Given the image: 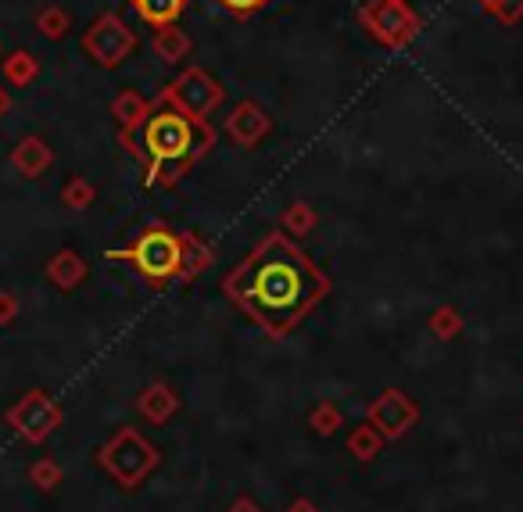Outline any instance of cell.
<instances>
[{
    "label": "cell",
    "instance_id": "1",
    "mask_svg": "<svg viewBox=\"0 0 523 512\" xmlns=\"http://www.w3.org/2000/svg\"><path fill=\"white\" fill-rule=\"evenodd\" d=\"M330 287V276L283 230L258 240V248L223 280L226 298L269 337L298 330Z\"/></svg>",
    "mask_w": 523,
    "mask_h": 512
},
{
    "label": "cell",
    "instance_id": "2",
    "mask_svg": "<svg viewBox=\"0 0 523 512\" xmlns=\"http://www.w3.org/2000/svg\"><path fill=\"white\" fill-rule=\"evenodd\" d=\"M212 147V122L187 119L169 104H158V108H151L144 126L137 129V137L126 144V151L144 162L147 187H176Z\"/></svg>",
    "mask_w": 523,
    "mask_h": 512
},
{
    "label": "cell",
    "instance_id": "3",
    "mask_svg": "<svg viewBox=\"0 0 523 512\" xmlns=\"http://www.w3.org/2000/svg\"><path fill=\"white\" fill-rule=\"evenodd\" d=\"M104 258H112V262H129L151 283H169V280H180L183 237L180 233H172L169 226H147L129 248L108 251Z\"/></svg>",
    "mask_w": 523,
    "mask_h": 512
},
{
    "label": "cell",
    "instance_id": "4",
    "mask_svg": "<svg viewBox=\"0 0 523 512\" xmlns=\"http://www.w3.org/2000/svg\"><path fill=\"white\" fill-rule=\"evenodd\" d=\"M97 462L104 466L108 477H115L126 491H133V487H140V480H144L147 473L158 470L162 452H158L155 444L147 441L140 430L122 427V430H115L112 441L97 452Z\"/></svg>",
    "mask_w": 523,
    "mask_h": 512
},
{
    "label": "cell",
    "instance_id": "5",
    "mask_svg": "<svg viewBox=\"0 0 523 512\" xmlns=\"http://www.w3.org/2000/svg\"><path fill=\"white\" fill-rule=\"evenodd\" d=\"M359 22L387 51H405L423 26L409 0H366L359 8Z\"/></svg>",
    "mask_w": 523,
    "mask_h": 512
},
{
    "label": "cell",
    "instance_id": "6",
    "mask_svg": "<svg viewBox=\"0 0 523 512\" xmlns=\"http://www.w3.org/2000/svg\"><path fill=\"white\" fill-rule=\"evenodd\" d=\"M223 101H226V90L212 72L187 69L183 76H176L165 86L158 104H169V108H176L180 115H187V119L208 122V115L223 108Z\"/></svg>",
    "mask_w": 523,
    "mask_h": 512
},
{
    "label": "cell",
    "instance_id": "7",
    "mask_svg": "<svg viewBox=\"0 0 523 512\" xmlns=\"http://www.w3.org/2000/svg\"><path fill=\"white\" fill-rule=\"evenodd\" d=\"M83 51L101 69H119L122 61L137 51V33L126 26V18L108 11V15L94 18L90 29L83 33Z\"/></svg>",
    "mask_w": 523,
    "mask_h": 512
},
{
    "label": "cell",
    "instance_id": "8",
    "mask_svg": "<svg viewBox=\"0 0 523 512\" xmlns=\"http://www.w3.org/2000/svg\"><path fill=\"white\" fill-rule=\"evenodd\" d=\"M366 419L369 427L380 430L384 441H395V437H405L412 427H416V419H420V405L412 402L409 394L391 387V391L377 394L366 409Z\"/></svg>",
    "mask_w": 523,
    "mask_h": 512
},
{
    "label": "cell",
    "instance_id": "9",
    "mask_svg": "<svg viewBox=\"0 0 523 512\" xmlns=\"http://www.w3.org/2000/svg\"><path fill=\"white\" fill-rule=\"evenodd\" d=\"M8 423L26 437L29 444H40L61 423V409L47 391H29L26 398H18L15 409L8 412Z\"/></svg>",
    "mask_w": 523,
    "mask_h": 512
},
{
    "label": "cell",
    "instance_id": "10",
    "mask_svg": "<svg viewBox=\"0 0 523 512\" xmlns=\"http://www.w3.org/2000/svg\"><path fill=\"white\" fill-rule=\"evenodd\" d=\"M273 133V115L258 101H241L226 115V137L237 147H258Z\"/></svg>",
    "mask_w": 523,
    "mask_h": 512
},
{
    "label": "cell",
    "instance_id": "11",
    "mask_svg": "<svg viewBox=\"0 0 523 512\" xmlns=\"http://www.w3.org/2000/svg\"><path fill=\"white\" fill-rule=\"evenodd\" d=\"M147 115H151V101L140 97L137 90H122V94L115 97L112 101V119H115V126H119V144L122 147L137 137V129L144 126Z\"/></svg>",
    "mask_w": 523,
    "mask_h": 512
},
{
    "label": "cell",
    "instance_id": "12",
    "mask_svg": "<svg viewBox=\"0 0 523 512\" xmlns=\"http://www.w3.org/2000/svg\"><path fill=\"white\" fill-rule=\"evenodd\" d=\"M11 165L26 180H36V176H43L54 165V151L43 137H22L15 144V151H11Z\"/></svg>",
    "mask_w": 523,
    "mask_h": 512
},
{
    "label": "cell",
    "instance_id": "13",
    "mask_svg": "<svg viewBox=\"0 0 523 512\" xmlns=\"http://www.w3.org/2000/svg\"><path fill=\"white\" fill-rule=\"evenodd\" d=\"M137 409L144 419H151V423H169L176 412H180V398H176V391H172L169 384H151L144 394L137 398Z\"/></svg>",
    "mask_w": 523,
    "mask_h": 512
},
{
    "label": "cell",
    "instance_id": "14",
    "mask_svg": "<svg viewBox=\"0 0 523 512\" xmlns=\"http://www.w3.org/2000/svg\"><path fill=\"white\" fill-rule=\"evenodd\" d=\"M47 280H51L58 291H76L79 283L86 280V262L72 248H61L58 255L47 262Z\"/></svg>",
    "mask_w": 523,
    "mask_h": 512
},
{
    "label": "cell",
    "instance_id": "15",
    "mask_svg": "<svg viewBox=\"0 0 523 512\" xmlns=\"http://www.w3.org/2000/svg\"><path fill=\"white\" fill-rule=\"evenodd\" d=\"M151 47H155V54L165 61V65H180V61L194 51V40H190V36L183 33L176 22H169V26H158Z\"/></svg>",
    "mask_w": 523,
    "mask_h": 512
},
{
    "label": "cell",
    "instance_id": "16",
    "mask_svg": "<svg viewBox=\"0 0 523 512\" xmlns=\"http://www.w3.org/2000/svg\"><path fill=\"white\" fill-rule=\"evenodd\" d=\"M212 262V248L198 233H183V265H180V280L190 283L194 276H201Z\"/></svg>",
    "mask_w": 523,
    "mask_h": 512
},
{
    "label": "cell",
    "instance_id": "17",
    "mask_svg": "<svg viewBox=\"0 0 523 512\" xmlns=\"http://www.w3.org/2000/svg\"><path fill=\"white\" fill-rule=\"evenodd\" d=\"M133 11L144 18L147 26H169L187 11V0H133Z\"/></svg>",
    "mask_w": 523,
    "mask_h": 512
},
{
    "label": "cell",
    "instance_id": "18",
    "mask_svg": "<svg viewBox=\"0 0 523 512\" xmlns=\"http://www.w3.org/2000/svg\"><path fill=\"white\" fill-rule=\"evenodd\" d=\"M316 208L309 205V201H294V205H287L280 212V230L287 233V237H309L312 230H316Z\"/></svg>",
    "mask_w": 523,
    "mask_h": 512
},
{
    "label": "cell",
    "instance_id": "19",
    "mask_svg": "<svg viewBox=\"0 0 523 512\" xmlns=\"http://www.w3.org/2000/svg\"><path fill=\"white\" fill-rule=\"evenodd\" d=\"M36 76H40V61L29 51H15L11 58H4V79L11 86H29Z\"/></svg>",
    "mask_w": 523,
    "mask_h": 512
},
{
    "label": "cell",
    "instance_id": "20",
    "mask_svg": "<svg viewBox=\"0 0 523 512\" xmlns=\"http://www.w3.org/2000/svg\"><path fill=\"white\" fill-rule=\"evenodd\" d=\"M380 448H384V437H380V430L369 427V423L366 427H355L352 437H348V452L359 462H373L380 455Z\"/></svg>",
    "mask_w": 523,
    "mask_h": 512
},
{
    "label": "cell",
    "instance_id": "21",
    "mask_svg": "<svg viewBox=\"0 0 523 512\" xmlns=\"http://www.w3.org/2000/svg\"><path fill=\"white\" fill-rule=\"evenodd\" d=\"M36 29H40L47 40H61V36L72 29V15L61 4H47V8L36 15Z\"/></svg>",
    "mask_w": 523,
    "mask_h": 512
},
{
    "label": "cell",
    "instance_id": "22",
    "mask_svg": "<svg viewBox=\"0 0 523 512\" xmlns=\"http://www.w3.org/2000/svg\"><path fill=\"white\" fill-rule=\"evenodd\" d=\"M430 333L441 337V341H452L463 333V316H459V308L455 305H441L434 308V316H430Z\"/></svg>",
    "mask_w": 523,
    "mask_h": 512
},
{
    "label": "cell",
    "instance_id": "23",
    "mask_svg": "<svg viewBox=\"0 0 523 512\" xmlns=\"http://www.w3.org/2000/svg\"><path fill=\"white\" fill-rule=\"evenodd\" d=\"M94 197H97L94 183L83 180V176H72V180L61 187V201H65V208H72V212H83V208H90V205H94Z\"/></svg>",
    "mask_w": 523,
    "mask_h": 512
},
{
    "label": "cell",
    "instance_id": "24",
    "mask_svg": "<svg viewBox=\"0 0 523 512\" xmlns=\"http://www.w3.org/2000/svg\"><path fill=\"white\" fill-rule=\"evenodd\" d=\"M309 427L316 430V434H323V437L337 434V430H341V409L330 405V402L316 405V409L309 412Z\"/></svg>",
    "mask_w": 523,
    "mask_h": 512
},
{
    "label": "cell",
    "instance_id": "25",
    "mask_svg": "<svg viewBox=\"0 0 523 512\" xmlns=\"http://www.w3.org/2000/svg\"><path fill=\"white\" fill-rule=\"evenodd\" d=\"M491 18H498L502 26H516L523 18V0H477Z\"/></svg>",
    "mask_w": 523,
    "mask_h": 512
},
{
    "label": "cell",
    "instance_id": "26",
    "mask_svg": "<svg viewBox=\"0 0 523 512\" xmlns=\"http://www.w3.org/2000/svg\"><path fill=\"white\" fill-rule=\"evenodd\" d=\"M29 477H33V484L40 487V491H54V487H58V480H61V470L54 466L51 459H43V462H36Z\"/></svg>",
    "mask_w": 523,
    "mask_h": 512
},
{
    "label": "cell",
    "instance_id": "27",
    "mask_svg": "<svg viewBox=\"0 0 523 512\" xmlns=\"http://www.w3.org/2000/svg\"><path fill=\"white\" fill-rule=\"evenodd\" d=\"M219 8L223 11H230V15H237V18H248V15H255V11H262L269 4V0H215Z\"/></svg>",
    "mask_w": 523,
    "mask_h": 512
},
{
    "label": "cell",
    "instance_id": "28",
    "mask_svg": "<svg viewBox=\"0 0 523 512\" xmlns=\"http://www.w3.org/2000/svg\"><path fill=\"white\" fill-rule=\"evenodd\" d=\"M15 316H18V301H15V294H4V291H0V326H8Z\"/></svg>",
    "mask_w": 523,
    "mask_h": 512
},
{
    "label": "cell",
    "instance_id": "29",
    "mask_svg": "<svg viewBox=\"0 0 523 512\" xmlns=\"http://www.w3.org/2000/svg\"><path fill=\"white\" fill-rule=\"evenodd\" d=\"M226 512H262V509H258V502H255V498H237V502H233Z\"/></svg>",
    "mask_w": 523,
    "mask_h": 512
},
{
    "label": "cell",
    "instance_id": "30",
    "mask_svg": "<svg viewBox=\"0 0 523 512\" xmlns=\"http://www.w3.org/2000/svg\"><path fill=\"white\" fill-rule=\"evenodd\" d=\"M287 512H319V509H316V505L309 502V498H298V502H294V505H291V509H287Z\"/></svg>",
    "mask_w": 523,
    "mask_h": 512
},
{
    "label": "cell",
    "instance_id": "31",
    "mask_svg": "<svg viewBox=\"0 0 523 512\" xmlns=\"http://www.w3.org/2000/svg\"><path fill=\"white\" fill-rule=\"evenodd\" d=\"M8 108H11V97L4 94V86H0V115H4V111H8Z\"/></svg>",
    "mask_w": 523,
    "mask_h": 512
}]
</instances>
